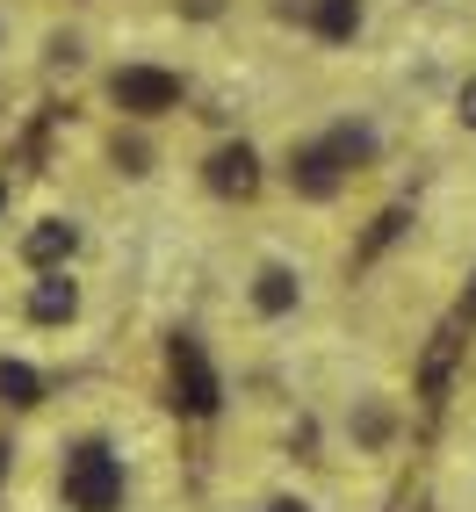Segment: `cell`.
<instances>
[{
	"mask_svg": "<svg viewBox=\"0 0 476 512\" xmlns=\"http://www.w3.org/2000/svg\"><path fill=\"white\" fill-rule=\"evenodd\" d=\"M0 404H15V412L44 404V375L29 368V361H0Z\"/></svg>",
	"mask_w": 476,
	"mask_h": 512,
	"instance_id": "12",
	"label": "cell"
},
{
	"mask_svg": "<svg viewBox=\"0 0 476 512\" xmlns=\"http://www.w3.org/2000/svg\"><path fill=\"white\" fill-rule=\"evenodd\" d=\"M37 325H73V311H80V289H73V275L65 267H51V275H37L29 282V303H22Z\"/></svg>",
	"mask_w": 476,
	"mask_h": 512,
	"instance_id": "5",
	"label": "cell"
},
{
	"mask_svg": "<svg viewBox=\"0 0 476 512\" xmlns=\"http://www.w3.org/2000/svg\"><path fill=\"white\" fill-rule=\"evenodd\" d=\"M267 512H311V505H303V498H275V505H267Z\"/></svg>",
	"mask_w": 476,
	"mask_h": 512,
	"instance_id": "18",
	"label": "cell"
},
{
	"mask_svg": "<svg viewBox=\"0 0 476 512\" xmlns=\"http://www.w3.org/2000/svg\"><path fill=\"white\" fill-rule=\"evenodd\" d=\"M397 231H404V210H383V217H376V231H368V246H361V260H368V253H383Z\"/></svg>",
	"mask_w": 476,
	"mask_h": 512,
	"instance_id": "13",
	"label": "cell"
},
{
	"mask_svg": "<svg viewBox=\"0 0 476 512\" xmlns=\"http://www.w3.org/2000/svg\"><path fill=\"white\" fill-rule=\"evenodd\" d=\"M174 404L195 412V419L217 412V368H210V354H202L195 339H174Z\"/></svg>",
	"mask_w": 476,
	"mask_h": 512,
	"instance_id": "3",
	"label": "cell"
},
{
	"mask_svg": "<svg viewBox=\"0 0 476 512\" xmlns=\"http://www.w3.org/2000/svg\"><path fill=\"white\" fill-rule=\"evenodd\" d=\"M311 29L325 44H347L361 29V0H311Z\"/></svg>",
	"mask_w": 476,
	"mask_h": 512,
	"instance_id": "11",
	"label": "cell"
},
{
	"mask_svg": "<svg viewBox=\"0 0 476 512\" xmlns=\"http://www.w3.org/2000/svg\"><path fill=\"white\" fill-rule=\"evenodd\" d=\"M73 246H80V224H65V217H44L37 231L22 238V260L51 275V267H65V260H73Z\"/></svg>",
	"mask_w": 476,
	"mask_h": 512,
	"instance_id": "7",
	"label": "cell"
},
{
	"mask_svg": "<svg viewBox=\"0 0 476 512\" xmlns=\"http://www.w3.org/2000/svg\"><path fill=\"white\" fill-rule=\"evenodd\" d=\"M354 433L368 440V448H376V440H390V412H383V404H368V412L354 419Z\"/></svg>",
	"mask_w": 476,
	"mask_h": 512,
	"instance_id": "14",
	"label": "cell"
},
{
	"mask_svg": "<svg viewBox=\"0 0 476 512\" xmlns=\"http://www.w3.org/2000/svg\"><path fill=\"white\" fill-rule=\"evenodd\" d=\"M65 505L73 512H123V462L109 440L65 448Z\"/></svg>",
	"mask_w": 476,
	"mask_h": 512,
	"instance_id": "1",
	"label": "cell"
},
{
	"mask_svg": "<svg viewBox=\"0 0 476 512\" xmlns=\"http://www.w3.org/2000/svg\"><path fill=\"white\" fill-rule=\"evenodd\" d=\"M318 145L332 152V166H339V174H361V166L376 159V130H368V123H339V130H325Z\"/></svg>",
	"mask_w": 476,
	"mask_h": 512,
	"instance_id": "10",
	"label": "cell"
},
{
	"mask_svg": "<svg viewBox=\"0 0 476 512\" xmlns=\"http://www.w3.org/2000/svg\"><path fill=\"white\" fill-rule=\"evenodd\" d=\"M145 159H152V152H145L138 138H130V145L116 138V166H123V174H145Z\"/></svg>",
	"mask_w": 476,
	"mask_h": 512,
	"instance_id": "15",
	"label": "cell"
},
{
	"mask_svg": "<svg viewBox=\"0 0 476 512\" xmlns=\"http://www.w3.org/2000/svg\"><path fill=\"white\" fill-rule=\"evenodd\" d=\"M455 354H462V318H448L433 332V347H426V368H419V390H426V404H440V390H448V368H455Z\"/></svg>",
	"mask_w": 476,
	"mask_h": 512,
	"instance_id": "9",
	"label": "cell"
},
{
	"mask_svg": "<svg viewBox=\"0 0 476 512\" xmlns=\"http://www.w3.org/2000/svg\"><path fill=\"white\" fill-rule=\"evenodd\" d=\"M296 303H303L296 267H260V275H253V311H260V318H289Z\"/></svg>",
	"mask_w": 476,
	"mask_h": 512,
	"instance_id": "8",
	"label": "cell"
},
{
	"mask_svg": "<svg viewBox=\"0 0 476 512\" xmlns=\"http://www.w3.org/2000/svg\"><path fill=\"white\" fill-rule=\"evenodd\" d=\"M202 181H210L217 195H238V202H246V195L260 188V152H253V145H217L210 166H202Z\"/></svg>",
	"mask_w": 476,
	"mask_h": 512,
	"instance_id": "4",
	"label": "cell"
},
{
	"mask_svg": "<svg viewBox=\"0 0 476 512\" xmlns=\"http://www.w3.org/2000/svg\"><path fill=\"white\" fill-rule=\"evenodd\" d=\"M462 325H476V275H469V296H462V311H455Z\"/></svg>",
	"mask_w": 476,
	"mask_h": 512,
	"instance_id": "17",
	"label": "cell"
},
{
	"mask_svg": "<svg viewBox=\"0 0 476 512\" xmlns=\"http://www.w3.org/2000/svg\"><path fill=\"white\" fill-rule=\"evenodd\" d=\"M455 116L476 130V80H462V94H455Z\"/></svg>",
	"mask_w": 476,
	"mask_h": 512,
	"instance_id": "16",
	"label": "cell"
},
{
	"mask_svg": "<svg viewBox=\"0 0 476 512\" xmlns=\"http://www.w3.org/2000/svg\"><path fill=\"white\" fill-rule=\"evenodd\" d=\"M109 101L130 116H166V109H181V73H166V65H123L109 80Z\"/></svg>",
	"mask_w": 476,
	"mask_h": 512,
	"instance_id": "2",
	"label": "cell"
},
{
	"mask_svg": "<svg viewBox=\"0 0 476 512\" xmlns=\"http://www.w3.org/2000/svg\"><path fill=\"white\" fill-rule=\"evenodd\" d=\"M289 181H296V195H311V202H332L339 188H347V174L332 166L325 145H303V152L289 159Z\"/></svg>",
	"mask_w": 476,
	"mask_h": 512,
	"instance_id": "6",
	"label": "cell"
}]
</instances>
